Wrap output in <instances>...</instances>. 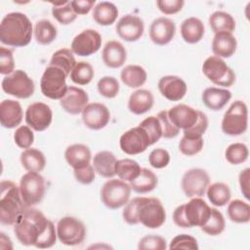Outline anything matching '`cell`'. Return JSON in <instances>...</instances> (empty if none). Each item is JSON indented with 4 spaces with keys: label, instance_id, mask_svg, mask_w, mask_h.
I'll use <instances>...</instances> for the list:
<instances>
[{
    "label": "cell",
    "instance_id": "1",
    "mask_svg": "<svg viewBox=\"0 0 250 250\" xmlns=\"http://www.w3.org/2000/svg\"><path fill=\"white\" fill-rule=\"evenodd\" d=\"M14 232L25 246H35L40 249L52 247L57 240V229L38 209L27 207L14 225Z\"/></svg>",
    "mask_w": 250,
    "mask_h": 250
},
{
    "label": "cell",
    "instance_id": "2",
    "mask_svg": "<svg viewBox=\"0 0 250 250\" xmlns=\"http://www.w3.org/2000/svg\"><path fill=\"white\" fill-rule=\"evenodd\" d=\"M32 23L20 12L7 14L0 23V41L11 47H24L32 37Z\"/></svg>",
    "mask_w": 250,
    "mask_h": 250
},
{
    "label": "cell",
    "instance_id": "3",
    "mask_svg": "<svg viewBox=\"0 0 250 250\" xmlns=\"http://www.w3.org/2000/svg\"><path fill=\"white\" fill-rule=\"evenodd\" d=\"M0 189V222L14 226L27 207L21 198L20 187L14 182L2 181Z\"/></svg>",
    "mask_w": 250,
    "mask_h": 250
},
{
    "label": "cell",
    "instance_id": "4",
    "mask_svg": "<svg viewBox=\"0 0 250 250\" xmlns=\"http://www.w3.org/2000/svg\"><path fill=\"white\" fill-rule=\"evenodd\" d=\"M211 208L200 197H191L186 203L178 206L173 213V221L180 228L202 227L210 216Z\"/></svg>",
    "mask_w": 250,
    "mask_h": 250
},
{
    "label": "cell",
    "instance_id": "5",
    "mask_svg": "<svg viewBox=\"0 0 250 250\" xmlns=\"http://www.w3.org/2000/svg\"><path fill=\"white\" fill-rule=\"evenodd\" d=\"M136 217L139 223L148 229L160 228L166 220V212L158 198L136 197Z\"/></svg>",
    "mask_w": 250,
    "mask_h": 250
},
{
    "label": "cell",
    "instance_id": "6",
    "mask_svg": "<svg viewBox=\"0 0 250 250\" xmlns=\"http://www.w3.org/2000/svg\"><path fill=\"white\" fill-rule=\"evenodd\" d=\"M222 131L229 136H239L248 127V108L244 102H233L225 112L222 120Z\"/></svg>",
    "mask_w": 250,
    "mask_h": 250
},
{
    "label": "cell",
    "instance_id": "7",
    "mask_svg": "<svg viewBox=\"0 0 250 250\" xmlns=\"http://www.w3.org/2000/svg\"><path fill=\"white\" fill-rule=\"evenodd\" d=\"M66 74L59 67L48 65L44 70L40 89L42 94L51 100H61L67 91Z\"/></svg>",
    "mask_w": 250,
    "mask_h": 250
},
{
    "label": "cell",
    "instance_id": "8",
    "mask_svg": "<svg viewBox=\"0 0 250 250\" xmlns=\"http://www.w3.org/2000/svg\"><path fill=\"white\" fill-rule=\"evenodd\" d=\"M20 191L26 207L37 205L46 192L44 177L36 172H27L21 178Z\"/></svg>",
    "mask_w": 250,
    "mask_h": 250
},
{
    "label": "cell",
    "instance_id": "9",
    "mask_svg": "<svg viewBox=\"0 0 250 250\" xmlns=\"http://www.w3.org/2000/svg\"><path fill=\"white\" fill-rule=\"evenodd\" d=\"M131 187L123 180L111 179L101 188L102 202L109 209H118L124 206L130 198Z\"/></svg>",
    "mask_w": 250,
    "mask_h": 250
},
{
    "label": "cell",
    "instance_id": "10",
    "mask_svg": "<svg viewBox=\"0 0 250 250\" xmlns=\"http://www.w3.org/2000/svg\"><path fill=\"white\" fill-rule=\"evenodd\" d=\"M2 90L18 99H27L34 93L35 86L33 80L21 69H17L6 75L1 83Z\"/></svg>",
    "mask_w": 250,
    "mask_h": 250
},
{
    "label": "cell",
    "instance_id": "11",
    "mask_svg": "<svg viewBox=\"0 0 250 250\" xmlns=\"http://www.w3.org/2000/svg\"><path fill=\"white\" fill-rule=\"evenodd\" d=\"M204 75L214 84L224 87H230L235 81L233 70L225 62L222 58L211 56L202 64Z\"/></svg>",
    "mask_w": 250,
    "mask_h": 250
},
{
    "label": "cell",
    "instance_id": "12",
    "mask_svg": "<svg viewBox=\"0 0 250 250\" xmlns=\"http://www.w3.org/2000/svg\"><path fill=\"white\" fill-rule=\"evenodd\" d=\"M56 229L59 240L67 246L81 244L86 236L85 225L75 217H62L58 222Z\"/></svg>",
    "mask_w": 250,
    "mask_h": 250
},
{
    "label": "cell",
    "instance_id": "13",
    "mask_svg": "<svg viewBox=\"0 0 250 250\" xmlns=\"http://www.w3.org/2000/svg\"><path fill=\"white\" fill-rule=\"evenodd\" d=\"M210 184L208 173L201 168H192L188 170L181 182V187L188 197H201L205 194Z\"/></svg>",
    "mask_w": 250,
    "mask_h": 250
},
{
    "label": "cell",
    "instance_id": "14",
    "mask_svg": "<svg viewBox=\"0 0 250 250\" xmlns=\"http://www.w3.org/2000/svg\"><path fill=\"white\" fill-rule=\"evenodd\" d=\"M119 146L126 154L136 155L144 152L150 146V143L146 132L141 126H137L122 134Z\"/></svg>",
    "mask_w": 250,
    "mask_h": 250
},
{
    "label": "cell",
    "instance_id": "15",
    "mask_svg": "<svg viewBox=\"0 0 250 250\" xmlns=\"http://www.w3.org/2000/svg\"><path fill=\"white\" fill-rule=\"evenodd\" d=\"M102 46L101 34L92 28L78 33L71 42V51L80 57H89L97 53Z\"/></svg>",
    "mask_w": 250,
    "mask_h": 250
},
{
    "label": "cell",
    "instance_id": "16",
    "mask_svg": "<svg viewBox=\"0 0 250 250\" xmlns=\"http://www.w3.org/2000/svg\"><path fill=\"white\" fill-rule=\"evenodd\" d=\"M53 112L51 107L41 102L29 104L25 110L26 124L37 132L45 131L52 123Z\"/></svg>",
    "mask_w": 250,
    "mask_h": 250
},
{
    "label": "cell",
    "instance_id": "17",
    "mask_svg": "<svg viewBox=\"0 0 250 250\" xmlns=\"http://www.w3.org/2000/svg\"><path fill=\"white\" fill-rule=\"evenodd\" d=\"M116 33L118 36L127 42H135L139 40L145 31L144 21L135 15H125L117 21Z\"/></svg>",
    "mask_w": 250,
    "mask_h": 250
},
{
    "label": "cell",
    "instance_id": "18",
    "mask_svg": "<svg viewBox=\"0 0 250 250\" xmlns=\"http://www.w3.org/2000/svg\"><path fill=\"white\" fill-rule=\"evenodd\" d=\"M110 119L108 108L101 103L88 104L82 111V121L91 130H101L104 128Z\"/></svg>",
    "mask_w": 250,
    "mask_h": 250
},
{
    "label": "cell",
    "instance_id": "19",
    "mask_svg": "<svg viewBox=\"0 0 250 250\" xmlns=\"http://www.w3.org/2000/svg\"><path fill=\"white\" fill-rule=\"evenodd\" d=\"M175 33V22L168 18H157L149 26V38L154 44L159 46H163L171 42Z\"/></svg>",
    "mask_w": 250,
    "mask_h": 250
},
{
    "label": "cell",
    "instance_id": "20",
    "mask_svg": "<svg viewBox=\"0 0 250 250\" xmlns=\"http://www.w3.org/2000/svg\"><path fill=\"white\" fill-rule=\"evenodd\" d=\"M88 102L89 96L83 89L69 86L65 95L60 100V104L67 113L76 115L82 113Z\"/></svg>",
    "mask_w": 250,
    "mask_h": 250
},
{
    "label": "cell",
    "instance_id": "21",
    "mask_svg": "<svg viewBox=\"0 0 250 250\" xmlns=\"http://www.w3.org/2000/svg\"><path fill=\"white\" fill-rule=\"evenodd\" d=\"M158 90L160 94L171 102L182 100L187 94V83L179 76L166 75L159 79Z\"/></svg>",
    "mask_w": 250,
    "mask_h": 250
},
{
    "label": "cell",
    "instance_id": "22",
    "mask_svg": "<svg viewBox=\"0 0 250 250\" xmlns=\"http://www.w3.org/2000/svg\"><path fill=\"white\" fill-rule=\"evenodd\" d=\"M168 116L178 129L187 130L197 121L198 110L187 104H180L168 110Z\"/></svg>",
    "mask_w": 250,
    "mask_h": 250
},
{
    "label": "cell",
    "instance_id": "23",
    "mask_svg": "<svg viewBox=\"0 0 250 250\" xmlns=\"http://www.w3.org/2000/svg\"><path fill=\"white\" fill-rule=\"evenodd\" d=\"M23 117L21 105L15 100H4L0 104L1 125L7 129L16 128Z\"/></svg>",
    "mask_w": 250,
    "mask_h": 250
},
{
    "label": "cell",
    "instance_id": "24",
    "mask_svg": "<svg viewBox=\"0 0 250 250\" xmlns=\"http://www.w3.org/2000/svg\"><path fill=\"white\" fill-rule=\"evenodd\" d=\"M104 63L110 68H118L124 64L127 59V52L122 43L111 40L108 41L102 53Z\"/></svg>",
    "mask_w": 250,
    "mask_h": 250
},
{
    "label": "cell",
    "instance_id": "25",
    "mask_svg": "<svg viewBox=\"0 0 250 250\" xmlns=\"http://www.w3.org/2000/svg\"><path fill=\"white\" fill-rule=\"evenodd\" d=\"M237 47V41L232 33L222 31L215 33L212 41V52L219 58L231 57Z\"/></svg>",
    "mask_w": 250,
    "mask_h": 250
},
{
    "label": "cell",
    "instance_id": "26",
    "mask_svg": "<svg viewBox=\"0 0 250 250\" xmlns=\"http://www.w3.org/2000/svg\"><path fill=\"white\" fill-rule=\"evenodd\" d=\"M64 158L68 165L74 169H80L90 164L92 154L90 148L83 144H74L66 147Z\"/></svg>",
    "mask_w": 250,
    "mask_h": 250
},
{
    "label": "cell",
    "instance_id": "27",
    "mask_svg": "<svg viewBox=\"0 0 250 250\" xmlns=\"http://www.w3.org/2000/svg\"><path fill=\"white\" fill-rule=\"evenodd\" d=\"M231 99L230 91L222 88L209 87L202 93V102L206 107L213 111L221 110Z\"/></svg>",
    "mask_w": 250,
    "mask_h": 250
},
{
    "label": "cell",
    "instance_id": "28",
    "mask_svg": "<svg viewBox=\"0 0 250 250\" xmlns=\"http://www.w3.org/2000/svg\"><path fill=\"white\" fill-rule=\"evenodd\" d=\"M153 104L152 93L146 89H139L131 94L128 101V108L132 113L140 115L150 110Z\"/></svg>",
    "mask_w": 250,
    "mask_h": 250
},
{
    "label": "cell",
    "instance_id": "29",
    "mask_svg": "<svg viewBox=\"0 0 250 250\" xmlns=\"http://www.w3.org/2000/svg\"><path fill=\"white\" fill-rule=\"evenodd\" d=\"M117 159L115 155L108 150H102L95 154L93 166L95 171L104 178H112L115 176V165Z\"/></svg>",
    "mask_w": 250,
    "mask_h": 250
},
{
    "label": "cell",
    "instance_id": "30",
    "mask_svg": "<svg viewBox=\"0 0 250 250\" xmlns=\"http://www.w3.org/2000/svg\"><path fill=\"white\" fill-rule=\"evenodd\" d=\"M204 24L201 20L195 17L186 19L181 24V35L185 42L195 44L204 36Z\"/></svg>",
    "mask_w": 250,
    "mask_h": 250
},
{
    "label": "cell",
    "instance_id": "31",
    "mask_svg": "<svg viewBox=\"0 0 250 250\" xmlns=\"http://www.w3.org/2000/svg\"><path fill=\"white\" fill-rule=\"evenodd\" d=\"M118 17V9L111 2H100L93 8V19L100 25H110Z\"/></svg>",
    "mask_w": 250,
    "mask_h": 250
},
{
    "label": "cell",
    "instance_id": "32",
    "mask_svg": "<svg viewBox=\"0 0 250 250\" xmlns=\"http://www.w3.org/2000/svg\"><path fill=\"white\" fill-rule=\"evenodd\" d=\"M120 78L129 88H139L146 83L147 73L141 65L129 64L121 70Z\"/></svg>",
    "mask_w": 250,
    "mask_h": 250
},
{
    "label": "cell",
    "instance_id": "33",
    "mask_svg": "<svg viewBox=\"0 0 250 250\" xmlns=\"http://www.w3.org/2000/svg\"><path fill=\"white\" fill-rule=\"evenodd\" d=\"M21 163L27 172H41L46 165L42 151L36 148H26L21 153Z\"/></svg>",
    "mask_w": 250,
    "mask_h": 250
},
{
    "label": "cell",
    "instance_id": "34",
    "mask_svg": "<svg viewBox=\"0 0 250 250\" xmlns=\"http://www.w3.org/2000/svg\"><path fill=\"white\" fill-rule=\"evenodd\" d=\"M158 184L156 175L147 168H142L140 175L130 182L131 189L137 193H147L153 190Z\"/></svg>",
    "mask_w": 250,
    "mask_h": 250
},
{
    "label": "cell",
    "instance_id": "35",
    "mask_svg": "<svg viewBox=\"0 0 250 250\" xmlns=\"http://www.w3.org/2000/svg\"><path fill=\"white\" fill-rule=\"evenodd\" d=\"M209 24L214 33L227 31L232 33L235 29V21L227 12L216 11L209 17Z\"/></svg>",
    "mask_w": 250,
    "mask_h": 250
},
{
    "label": "cell",
    "instance_id": "36",
    "mask_svg": "<svg viewBox=\"0 0 250 250\" xmlns=\"http://www.w3.org/2000/svg\"><path fill=\"white\" fill-rule=\"evenodd\" d=\"M206 194L209 201L218 207H222L229 203L231 193L229 186L225 183H214L208 186L206 189Z\"/></svg>",
    "mask_w": 250,
    "mask_h": 250
},
{
    "label": "cell",
    "instance_id": "37",
    "mask_svg": "<svg viewBox=\"0 0 250 250\" xmlns=\"http://www.w3.org/2000/svg\"><path fill=\"white\" fill-rule=\"evenodd\" d=\"M75 64L76 61L72 51L66 48L60 49L55 52L49 62V65L61 68L66 74V76L70 74Z\"/></svg>",
    "mask_w": 250,
    "mask_h": 250
},
{
    "label": "cell",
    "instance_id": "38",
    "mask_svg": "<svg viewBox=\"0 0 250 250\" xmlns=\"http://www.w3.org/2000/svg\"><path fill=\"white\" fill-rule=\"evenodd\" d=\"M34 37L41 45L51 44L57 37V27L49 20H40L34 26Z\"/></svg>",
    "mask_w": 250,
    "mask_h": 250
},
{
    "label": "cell",
    "instance_id": "39",
    "mask_svg": "<svg viewBox=\"0 0 250 250\" xmlns=\"http://www.w3.org/2000/svg\"><path fill=\"white\" fill-rule=\"evenodd\" d=\"M141 170L142 168L139 163L130 158L117 160L115 165V174L120 180L127 182H132L135 180L140 175Z\"/></svg>",
    "mask_w": 250,
    "mask_h": 250
},
{
    "label": "cell",
    "instance_id": "40",
    "mask_svg": "<svg viewBox=\"0 0 250 250\" xmlns=\"http://www.w3.org/2000/svg\"><path fill=\"white\" fill-rule=\"evenodd\" d=\"M228 216L230 221L237 224H246L250 221V206L247 202L234 199L229 203Z\"/></svg>",
    "mask_w": 250,
    "mask_h": 250
},
{
    "label": "cell",
    "instance_id": "41",
    "mask_svg": "<svg viewBox=\"0 0 250 250\" xmlns=\"http://www.w3.org/2000/svg\"><path fill=\"white\" fill-rule=\"evenodd\" d=\"M226 227V222L223 214L216 208H211L210 216L207 222L200 227L201 230L208 235L216 236L221 234Z\"/></svg>",
    "mask_w": 250,
    "mask_h": 250
},
{
    "label": "cell",
    "instance_id": "42",
    "mask_svg": "<svg viewBox=\"0 0 250 250\" xmlns=\"http://www.w3.org/2000/svg\"><path fill=\"white\" fill-rule=\"evenodd\" d=\"M94 68L87 62H78L70 72V79L78 85H87L94 78Z\"/></svg>",
    "mask_w": 250,
    "mask_h": 250
},
{
    "label": "cell",
    "instance_id": "43",
    "mask_svg": "<svg viewBox=\"0 0 250 250\" xmlns=\"http://www.w3.org/2000/svg\"><path fill=\"white\" fill-rule=\"evenodd\" d=\"M52 15L61 24L66 25L76 20L77 15L74 13L69 1L52 3Z\"/></svg>",
    "mask_w": 250,
    "mask_h": 250
},
{
    "label": "cell",
    "instance_id": "44",
    "mask_svg": "<svg viewBox=\"0 0 250 250\" xmlns=\"http://www.w3.org/2000/svg\"><path fill=\"white\" fill-rule=\"evenodd\" d=\"M248 147L242 143H233L229 145L225 151V157L227 161L232 165H238L245 162L248 158Z\"/></svg>",
    "mask_w": 250,
    "mask_h": 250
},
{
    "label": "cell",
    "instance_id": "45",
    "mask_svg": "<svg viewBox=\"0 0 250 250\" xmlns=\"http://www.w3.org/2000/svg\"><path fill=\"white\" fill-rule=\"evenodd\" d=\"M139 126H141L147 134L150 146L157 143L162 137V129L157 116H149L144 119Z\"/></svg>",
    "mask_w": 250,
    "mask_h": 250
},
{
    "label": "cell",
    "instance_id": "46",
    "mask_svg": "<svg viewBox=\"0 0 250 250\" xmlns=\"http://www.w3.org/2000/svg\"><path fill=\"white\" fill-rule=\"evenodd\" d=\"M99 93L107 99L115 98L119 93V83L116 78L112 76L102 77L97 84Z\"/></svg>",
    "mask_w": 250,
    "mask_h": 250
},
{
    "label": "cell",
    "instance_id": "47",
    "mask_svg": "<svg viewBox=\"0 0 250 250\" xmlns=\"http://www.w3.org/2000/svg\"><path fill=\"white\" fill-rule=\"evenodd\" d=\"M208 128V118L207 115L198 110V118L193 126L184 130V137L188 139H198L202 138V135L206 132Z\"/></svg>",
    "mask_w": 250,
    "mask_h": 250
},
{
    "label": "cell",
    "instance_id": "48",
    "mask_svg": "<svg viewBox=\"0 0 250 250\" xmlns=\"http://www.w3.org/2000/svg\"><path fill=\"white\" fill-rule=\"evenodd\" d=\"M203 145L204 141L202 138L188 139L183 136L179 143V149L183 154L187 156H192L201 151V149L203 148Z\"/></svg>",
    "mask_w": 250,
    "mask_h": 250
},
{
    "label": "cell",
    "instance_id": "49",
    "mask_svg": "<svg viewBox=\"0 0 250 250\" xmlns=\"http://www.w3.org/2000/svg\"><path fill=\"white\" fill-rule=\"evenodd\" d=\"M14 141L21 148H29L34 142V135L29 126H20L14 133Z\"/></svg>",
    "mask_w": 250,
    "mask_h": 250
},
{
    "label": "cell",
    "instance_id": "50",
    "mask_svg": "<svg viewBox=\"0 0 250 250\" xmlns=\"http://www.w3.org/2000/svg\"><path fill=\"white\" fill-rule=\"evenodd\" d=\"M166 248V240L162 236L154 234L144 236L138 244L139 250H165Z\"/></svg>",
    "mask_w": 250,
    "mask_h": 250
},
{
    "label": "cell",
    "instance_id": "51",
    "mask_svg": "<svg viewBox=\"0 0 250 250\" xmlns=\"http://www.w3.org/2000/svg\"><path fill=\"white\" fill-rule=\"evenodd\" d=\"M157 118L160 122L162 129V137L165 139H172L179 135L180 129H178L170 120L168 116V110L159 111L157 114Z\"/></svg>",
    "mask_w": 250,
    "mask_h": 250
},
{
    "label": "cell",
    "instance_id": "52",
    "mask_svg": "<svg viewBox=\"0 0 250 250\" xmlns=\"http://www.w3.org/2000/svg\"><path fill=\"white\" fill-rule=\"evenodd\" d=\"M170 249H189V250H197L198 244L197 240L188 234L183 233L176 235L170 242Z\"/></svg>",
    "mask_w": 250,
    "mask_h": 250
},
{
    "label": "cell",
    "instance_id": "53",
    "mask_svg": "<svg viewBox=\"0 0 250 250\" xmlns=\"http://www.w3.org/2000/svg\"><path fill=\"white\" fill-rule=\"evenodd\" d=\"M148 162L150 166L155 169H162L166 167L170 162V154L164 148H155L153 149L148 156Z\"/></svg>",
    "mask_w": 250,
    "mask_h": 250
},
{
    "label": "cell",
    "instance_id": "54",
    "mask_svg": "<svg viewBox=\"0 0 250 250\" xmlns=\"http://www.w3.org/2000/svg\"><path fill=\"white\" fill-rule=\"evenodd\" d=\"M15 71V61L13 53L10 49L0 48V73L3 75H9Z\"/></svg>",
    "mask_w": 250,
    "mask_h": 250
},
{
    "label": "cell",
    "instance_id": "55",
    "mask_svg": "<svg viewBox=\"0 0 250 250\" xmlns=\"http://www.w3.org/2000/svg\"><path fill=\"white\" fill-rule=\"evenodd\" d=\"M183 0H158L156 1L157 8L165 15H173L180 12L184 6Z\"/></svg>",
    "mask_w": 250,
    "mask_h": 250
},
{
    "label": "cell",
    "instance_id": "56",
    "mask_svg": "<svg viewBox=\"0 0 250 250\" xmlns=\"http://www.w3.org/2000/svg\"><path fill=\"white\" fill-rule=\"evenodd\" d=\"M95 169L94 166L89 164L80 169H74L73 175L77 182L83 185H89L95 180Z\"/></svg>",
    "mask_w": 250,
    "mask_h": 250
},
{
    "label": "cell",
    "instance_id": "57",
    "mask_svg": "<svg viewBox=\"0 0 250 250\" xmlns=\"http://www.w3.org/2000/svg\"><path fill=\"white\" fill-rule=\"evenodd\" d=\"M70 4L76 15H87L95 5V0H74Z\"/></svg>",
    "mask_w": 250,
    "mask_h": 250
},
{
    "label": "cell",
    "instance_id": "58",
    "mask_svg": "<svg viewBox=\"0 0 250 250\" xmlns=\"http://www.w3.org/2000/svg\"><path fill=\"white\" fill-rule=\"evenodd\" d=\"M249 172L250 169L246 168L243 171L240 172L239 174V186H240V190L244 197L249 200L250 199V193H249Z\"/></svg>",
    "mask_w": 250,
    "mask_h": 250
}]
</instances>
